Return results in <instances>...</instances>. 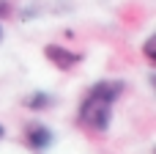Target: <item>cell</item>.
I'll return each instance as SVG.
<instances>
[{"label":"cell","mask_w":156,"mask_h":154,"mask_svg":"<svg viewBox=\"0 0 156 154\" xmlns=\"http://www.w3.org/2000/svg\"><path fill=\"white\" fill-rule=\"evenodd\" d=\"M126 83L123 80H99L88 88V94L80 102L77 110V124L88 132H107L110 118H112V105L123 94Z\"/></svg>","instance_id":"6da1fadb"},{"label":"cell","mask_w":156,"mask_h":154,"mask_svg":"<svg viewBox=\"0 0 156 154\" xmlns=\"http://www.w3.org/2000/svg\"><path fill=\"white\" fill-rule=\"evenodd\" d=\"M52 143H55V132H52L47 124L30 121V124L25 127V146H27L30 152L41 154V152H47V149H52Z\"/></svg>","instance_id":"7a4b0ae2"},{"label":"cell","mask_w":156,"mask_h":154,"mask_svg":"<svg viewBox=\"0 0 156 154\" xmlns=\"http://www.w3.org/2000/svg\"><path fill=\"white\" fill-rule=\"evenodd\" d=\"M44 58L55 69H60V72H69V69H74V66L82 63V52H74V50L60 47V44H47L44 47Z\"/></svg>","instance_id":"3957f363"},{"label":"cell","mask_w":156,"mask_h":154,"mask_svg":"<svg viewBox=\"0 0 156 154\" xmlns=\"http://www.w3.org/2000/svg\"><path fill=\"white\" fill-rule=\"evenodd\" d=\"M22 105L27 107V110H49V107H55V96L52 94H47V91H30L25 99H22Z\"/></svg>","instance_id":"277c9868"},{"label":"cell","mask_w":156,"mask_h":154,"mask_svg":"<svg viewBox=\"0 0 156 154\" xmlns=\"http://www.w3.org/2000/svg\"><path fill=\"white\" fill-rule=\"evenodd\" d=\"M154 44H156L154 36H148V39H145V44H143V55H145V61H148V63H154V61H156V58H154Z\"/></svg>","instance_id":"5b68a950"},{"label":"cell","mask_w":156,"mask_h":154,"mask_svg":"<svg viewBox=\"0 0 156 154\" xmlns=\"http://www.w3.org/2000/svg\"><path fill=\"white\" fill-rule=\"evenodd\" d=\"M5 17H11V3L0 0V19H5Z\"/></svg>","instance_id":"8992f818"},{"label":"cell","mask_w":156,"mask_h":154,"mask_svg":"<svg viewBox=\"0 0 156 154\" xmlns=\"http://www.w3.org/2000/svg\"><path fill=\"white\" fill-rule=\"evenodd\" d=\"M3 138H5V127L0 124V141H3Z\"/></svg>","instance_id":"52a82bcc"},{"label":"cell","mask_w":156,"mask_h":154,"mask_svg":"<svg viewBox=\"0 0 156 154\" xmlns=\"http://www.w3.org/2000/svg\"><path fill=\"white\" fill-rule=\"evenodd\" d=\"M0 41H3V25H0Z\"/></svg>","instance_id":"ba28073f"}]
</instances>
